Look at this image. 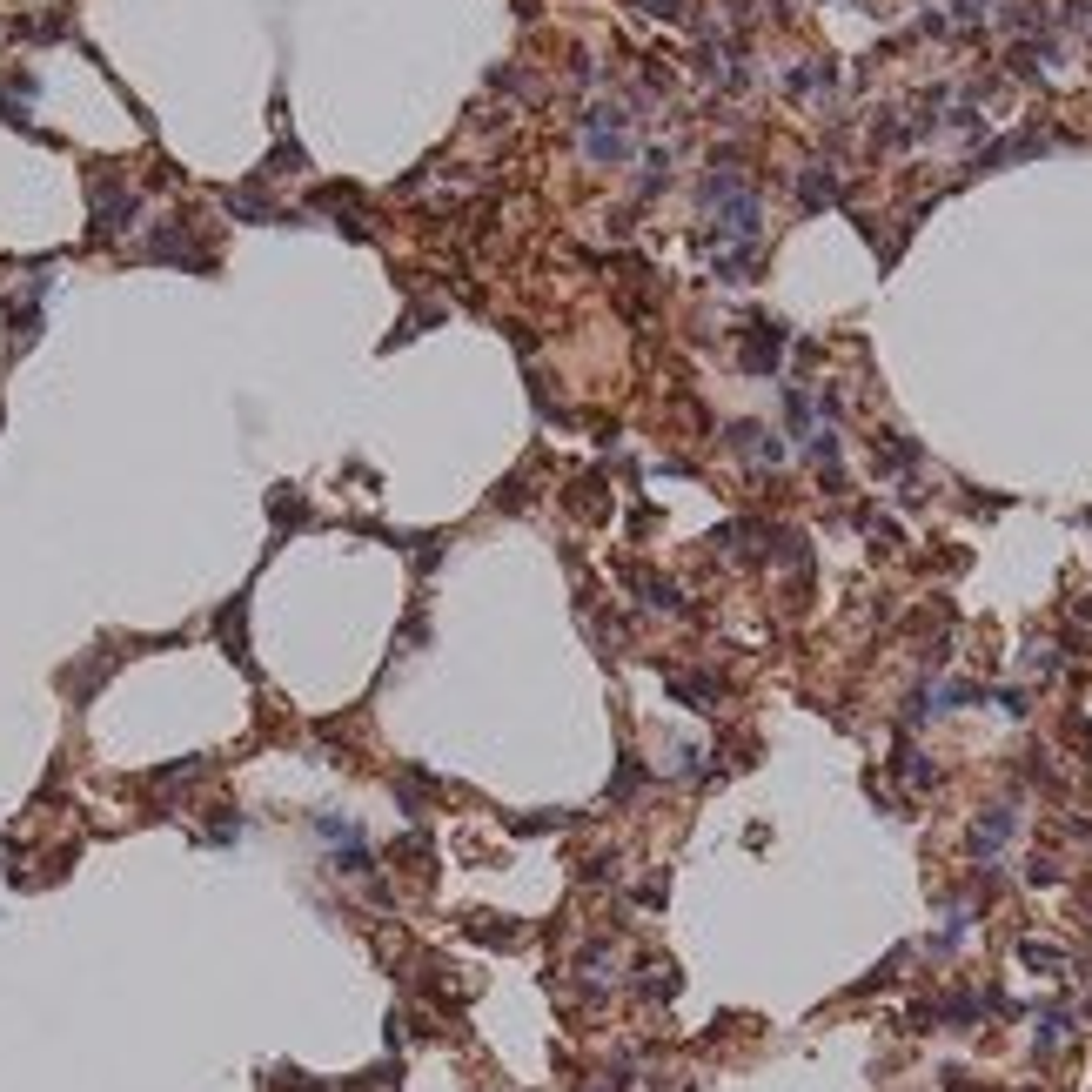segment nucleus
<instances>
[{"mask_svg": "<svg viewBox=\"0 0 1092 1092\" xmlns=\"http://www.w3.org/2000/svg\"><path fill=\"white\" fill-rule=\"evenodd\" d=\"M737 449L757 456V463H785V442H771L764 429H737Z\"/></svg>", "mask_w": 1092, "mask_h": 1092, "instance_id": "f257e3e1", "label": "nucleus"}]
</instances>
